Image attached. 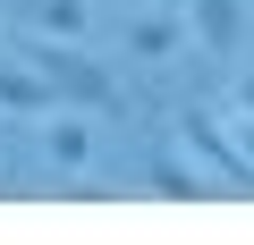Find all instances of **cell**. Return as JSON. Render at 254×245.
Listing matches in <instances>:
<instances>
[{
  "mask_svg": "<svg viewBox=\"0 0 254 245\" xmlns=\"http://www.w3.org/2000/svg\"><path fill=\"white\" fill-rule=\"evenodd\" d=\"M17 59L51 85V110H85V118H110V110H119V76H110L102 59H85L76 43L26 34V43H17Z\"/></svg>",
  "mask_w": 254,
  "mask_h": 245,
  "instance_id": "1",
  "label": "cell"
},
{
  "mask_svg": "<svg viewBox=\"0 0 254 245\" xmlns=\"http://www.w3.org/2000/svg\"><path fill=\"white\" fill-rule=\"evenodd\" d=\"M178 144H187V161H195L220 195H229V186H254V169H246V152L229 144V118H220V110H203V101H195V110L178 118Z\"/></svg>",
  "mask_w": 254,
  "mask_h": 245,
  "instance_id": "2",
  "label": "cell"
},
{
  "mask_svg": "<svg viewBox=\"0 0 254 245\" xmlns=\"http://www.w3.org/2000/svg\"><path fill=\"white\" fill-rule=\"evenodd\" d=\"M187 43H203L212 59H237V43H246V0H187Z\"/></svg>",
  "mask_w": 254,
  "mask_h": 245,
  "instance_id": "3",
  "label": "cell"
},
{
  "mask_svg": "<svg viewBox=\"0 0 254 245\" xmlns=\"http://www.w3.org/2000/svg\"><path fill=\"white\" fill-rule=\"evenodd\" d=\"M187 51V9H136L127 17V59H178Z\"/></svg>",
  "mask_w": 254,
  "mask_h": 245,
  "instance_id": "4",
  "label": "cell"
},
{
  "mask_svg": "<svg viewBox=\"0 0 254 245\" xmlns=\"http://www.w3.org/2000/svg\"><path fill=\"white\" fill-rule=\"evenodd\" d=\"M43 161L60 178H85L93 161V127H85V110H51V127H43Z\"/></svg>",
  "mask_w": 254,
  "mask_h": 245,
  "instance_id": "5",
  "label": "cell"
},
{
  "mask_svg": "<svg viewBox=\"0 0 254 245\" xmlns=\"http://www.w3.org/2000/svg\"><path fill=\"white\" fill-rule=\"evenodd\" d=\"M0 110H17V118H51V85L17 59V43H0Z\"/></svg>",
  "mask_w": 254,
  "mask_h": 245,
  "instance_id": "6",
  "label": "cell"
},
{
  "mask_svg": "<svg viewBox=\"0 0 254 245\" xmlns=\"http://www.w3.org/2000/svg\"><path fill=\"white\" fill-rule=\"evenodd\" d=\"M144 186H153V195H170V203H195V195H220V186H212V178H203V169H195L187 152H153V161H144Z\"/></svg>",
  "mask_w": 254,
  "mask_h": 245,
  "instance_id": "7",
  "label": "cell"
},
{
  "mask_svg": "<svg viewBox=\"0 0 254 245\" xmlns=\"http://www.w3.org/2000/svg\"><path fill=\"white\" fill-rule=\"evenodd\" d=\"M93 9L85 0H26V34H51V43H85Z\"/></svg>",
  "mask_w": 254,
  "mask_h": 245,
  "instance_id": "8",
  "label": "cell"
},
{
  "mask_svg": "<svg viewBox=\"0 0 254 245\" xmlns=\"http://www.w3.org/2000/svg\"><path fill=\"white\" fill-rule=\"evenodd\" d=\"M237 118H254V68L237 76Z\"/></svg>",
  "mask_w": 254,
  "mask_h": 245,
  "instance_id": "9",
  "label": "cell"
}]
</instances>
